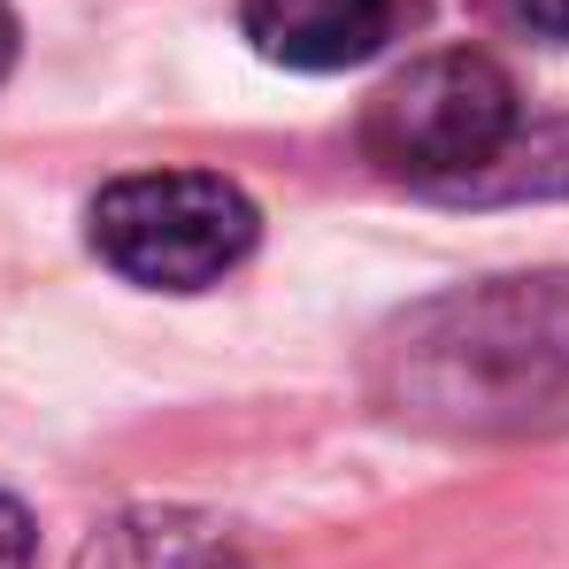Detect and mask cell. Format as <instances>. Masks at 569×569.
<instances>
[{"label":"cell","instance_id":"obj_7","mask_svg":"<svg viewBox=\"0 0 569 569\" xmlns=\"http://www.w3.org/2000/svg\"><path fill=\"white\" fill-rule=\"evenodd\" d=\"M516 8V23H531L539 39H562L569 47V0H508Z\"/></svg>","mask_w":569,"mask_h":569},{"label":"cell","instance_id":"obj_6","mask_svg":"<svg viewBox=\"0 0 569 569\" xmlns=\"http://www.w3.org/2000/svg\"><path fill=\"white\" fill-rule=\"evenodd\" d=\"M39 562V523L16 492H0V569H31Z\"/></svg>","mask_w":569,"mask_h":569},{"label":"cell","instance_id":"obj_8","mask_svg":"<svg viewBox=\"0 0 569 569\" xmlns=\"http://www.w3.org/2000/svg\"><path fill=\"white\" fill-rule=\"evenodd\" d=\"M16 54H23V23H16V8L0 0V86H8V70H16Z\"/></svg>","mask_w":569,"mask_h":569},{"label":"cell","instance_id":"obj_4","mask_svg":"<svg viewBox=\"0 0 569 569\" xmlns=\"http://www.w3.org/2000/svg\"><path fill=\"white\" fill-rule=\"evenodd\" d=\"M239 23L262 62L300 70V78H331V70L370 62L392 39V0H247Z\"/></svg>","mask_w":569,"mask_h":569},{"label":"cell","instance_id":"obj_2","mask_svg":"<svg viewBox=\"0 0 569 569\" xmlns=\"http://www.w3.org/2000/svg\"><path fill=\"white\" fill-rule=\"evenodd\" d=\"M100 270L139 292H208L262 239V208L216 170H131L86 208Z\"/></svg>","mask_w":569,"mask_h":569},{"label":"cell","instance_id":"obj_5","mask_svg":"<svg viewBox=\"0 0 569 569\" xmlns=\"http://www.w3.org/2000/svg\"><path fill=\"white\" fill-rule=\"evenodd\" d=\"M70 569H254V555L192 508H123L78 547Z\"/></svg>","mask_w":569,"mask_h":569},{"label":"cell","instance_id":"obj_3","mask_svg":"<svg viewBox=\"0 0 569 569\" xmlns=\"http://www.w3.org/2000/svg\"><path fill=\"white\" fill-rule=\"evenodd\" d=\"M516 131L523 116H516L508 70L470 47L408 62L362 108V154L385 178H408L423 192H470L516 147Z\"/></svg>","mask_w":569,"mask_h":569},{"label":"cell","instance_id":"obj_1","mask_svg":"<svg viewBox=\"0 0 569 569\" xmlns=\"http://www.w3.org/2000/svg\"><path fill=\"white\" fill-rule=\"evenodd\" d=\"M385 416L439 439L569 431V270H523L416 300L370 362Z\"/></svg>","mask_w":569,"mask_h":569}]
</instances>
